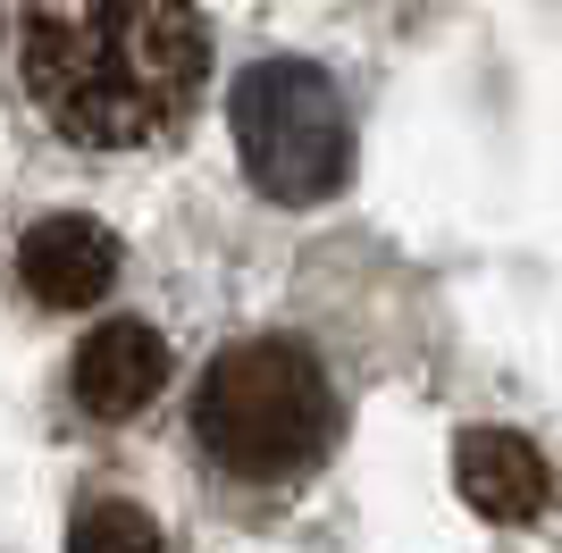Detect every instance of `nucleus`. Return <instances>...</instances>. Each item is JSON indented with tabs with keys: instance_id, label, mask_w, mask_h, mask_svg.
Returning <instances> with one entry per match:
<instances>
[{
	"instance_id": "obj_5",
	"label": "nucleus",
	"mask_w": 562,
	"mask_h": 553,
	"mask_svg": "<svg viewBox=\"0 0 562 553\" xmlns=\"http://www.w3.org/2000/svg\"><path fill=\"white\" fill-rule=\"evenodd\" d=\"M168 386V345L143 319H110L76 345V403L93 419H126Z\"/></svg>"
},
{
	"instance_id": "obj_4",
	"label": "nucleus",
	"mask_w": 562,
	"mask_h": 553,
	"mask_svg": "<svg viewBox=\"0 0 562 553\" xmlns=\"http://www.w3.org/2000/svg\"><path fill=\"white\" fill-rule=\"evenodd\" d=\"M18 276H25V294H43L50 311H85V302L110 294V276H117V235L101 227V218L59 210L43 227H25Z\"/></svg>"
},
{
	"instance_id": "obj_1",
	"label": "nucleus",
	"mask_w": 562,
	"mask_h": 553,
	"mask_svg": "<svg viewBox=\"0 0 562 553\" xmlns=\"http://www.w3.org/2000/svg\"><path fill=\"white\" fill-rule=\"evenodd\" d=\"M18 76L50 135L85 151H143L193 117L211 34L193 0H25Z\"/></svg>"
},
{
	"instance_id": "obj_2",
	"label": "nucleus",
	"mask_w": 562,
	"mask_h": 553,
	"mask_svg": "<svg viewBox=\"0 0 562 553\" xmlns=\"http://www.w3.org/2000/svg\"><path fill=\"white\" fill-rule=\"evenodd\" d=\"M193 437L244 486L303 478L336 444V386H328V369L303 345H285V336L227 345L193 386Z\"/></svg>"
},
{
	"instance_id": "obj_3",
	"label": "nucleus",
	"mask_w": 562,
	"mask_h": 553,
	"mask_svg": "<svg viewBox=\"0 0 562 553\" xmlns=\"http://www.w3.org/2000/svg\"><path fill=\"white\" fill-rule=\"evenodd\" d=\"M235 151L269 202H328L352 168V117L303 59H260L235 84Z\"/></svg>"
},
{
	"instance_id": "obj_7",
	"label": "nucleus",
	"mask_w": 562,
	"mask_h": 553,
	"mask_svg": "<svg viewBox=\"0 0 562 553\" xmlns=\"http://www.w3.org/2000/svg\"><path fill=\"white\" fill-rule=\"evenodd\" d=\"M68 553H168V537L151 529V511L117 504V495H101V504H85V511H76Z\"/></svg>"
},
{
	"instance_id": "obj_6",
	"label": "nucleus",
	"mask_w": 562,
	"mask_h": 553,
	"mask_svg": "<svg viewBox=\"0 0 562 553\" xmlns=\"http://www.w3.org/2000/svg\"><path fill=\"white\" fill-rule=\"evenodd\" d=\"M453 478H462V504L479 520H538L546 504V461L513 428H470L453 444Z\"/></svg>"
}]
</instances>
